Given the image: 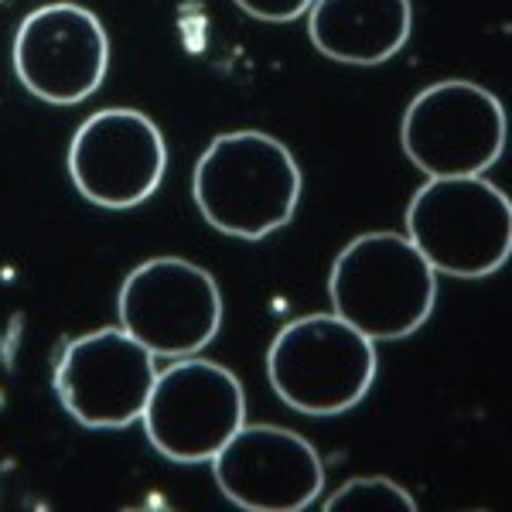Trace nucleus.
<instances>
[{
  "label": "nucleus",
  "mask_w": 512,
  "mask_h": 512,
  "mask_svg": "<svg viewBox=\"0 0 512 512\" xmlns=\"http://www.w3.org/2000/svg\"><path fill=\"white\" fill-rule=\"evenodd\" d=\"M117 315L123 332L154 359H185L219 335L222 291L209 270L185 256H154L123 280Z\"/></svg>",
  "instance_id": "0eeeda50"
},
{
  "label": "nucleus",
  "mask_w": 512,
  "mask_h": 512,
  "mask_svg": "<svg viewBox=\"0 0 512 512\" xmlns=\"http://www.w3.org/2000/svg\"><path fill=\"white\" fill-rule=\"evenodd\" d=\"M209 465L219 492L246 512H301L325 492L321 454L291 427L243 424Z\"/></svg>",
  "instance_id": "9b49d317"
},
{
  "label": "nucleus",
  "mask_w": 512,
  "mask_h": 512,
  "mask_svg": "<svg viewBox=\"0 0 512 512\" xmlns=\"http://www.w3.org/2000/svg\"><path fill=\"white\" fill-rule=\"evenodd\" d=\"M328 512H417V499L386 475L349 478L325 499Z\"/></svg>",
  "instance_id": "ddd939ff"
},
{
  "label": "nucleus",
  "mask_w": 512,
  "mask_h": 512,
  "mask_svg": "<svg viewBox=\"0 0 512 512\" xmlns=\"http://www.w3.org/2000/svg\"><path fill=\"white\" fill-rule=\"evenodd\" d=\"M168 175V144L147 113L130 106L96 110L69 144V178L99 209H137Z\"/></svg>",
  "instance_id": "1a4fd4ad"
},
{
  "label": "nucleus",
  "mask_w": 512,
  "mask_h": 512,
  "mask_svg": "<svg viewBox=\"0 0 512 512\" xmlns=\"http://www.w3.org/2000/svg\"><path fill=\"white\" fill-rule=\"evenodd\" d=\"M154 362L123 328H96L65 342L52 386L76 424L89 431H123L144 414L158 376Z\"/></svg>",
  "instance_id": "6e6552de"
},
{
  "label": "nucleus",
  "mask_w": 512,
  "mask_h": 512,
  "mask_svg": "<svg viewBox=\"0 0 512 512\" xmlns=\"http://www.w3.org/2000/svg\"><path fill=\"white\" fill-rule=\"evenodd\" d=\"M233 4L256 21L287 24V21H297L301 14H308L315 0H233Z\"/></svg>",
  "instance_id": "4468645a"
},
{
  "label": "nucleus",
  "mask_w": 512,
  "mask_h": 512,
  "mask_svg": "<svg viewBox=\"0 0 512 512\" xmlns=\"http://www.w3.org/2000/svg\"><path fill=\"white\" fill-rule=\"evenodd\" d=\"M376 373V342L332 311L287 321L267 349L270 390L304 417L355 410L373 390Z\"/></svg>",
  "instance_id": "20e7f679"
},
{
  "label": "nucleus",
  "mask_w": 512,
  "mask_h": 512,
  "mask_svg": "<svg viewBox=\"0 0 512 512\" xmlns=\"http://www.w3.org/2000/svg\"><path fill=\"white\" fill-rule=\"evenodd\" d=\"M407 239L434 274L482 280L512 253V202L489 178H427L407 205Z\"/></svg>",
  "instance_id": "7ed1b4c3"
},
{
  "label": "nucleus",
  "mask_w": 512,
  "mask_h": 512,
  "mask_svg": "<svg viewBox=\"0 0 512 512\" xmlns=\"http://www.w3.org/2000/svg\"><path fill=\"white\" fill-rule=\"evenodd\" d=\"M311 45L345 65H379L414 35L410 0H315L308 11Z\"/></svg>",
  "instance_id": "f8f14e48"
},
{
  "label": "nucleus",
  "mask_w": 512,
  "mask_h": 512,
  "mask_svg": "<svg viewBox=\"0 0 512 512\" xmlns=\"http://www.w3.org/2000/svg\"><path fill=\"white\" fill-rule=\"evenodd\" d=\"M304 175L284 140L263 130L219 134L192 171L198 216L222 236L267 239L284 229L301 205Z\"/></svg>",
  "instance_id": "f257e3e1"
},
{
  "label": "nucleus",
  "mask_w": 512,
  "mask_h": 512,
  "mask_svg": "<svg viewBox=\"0 0 512 512\" xmlns=\"http://www.w3.org/2000/svg\"><path fill=\"white\" fill-rule=\"evenodd\" d=\"M140 424L161 458L205 465L246 424L243 383L202 355L171 359V366L154 376Z\"/></svg>",
  "instance_id": "423d86ee"
},
{
  "label": "nucleus",
  "mask_w": 512,
  "mask_h": 512,
  "mask_svg": "<svg viewBox=\"0 0 512 512\" xmlns=\"http://www.w3.org/2000/svg\"><path fill=\"white\" fill-rule=\"evenodd\" d=\"M14 72L31 96L52 106H76L106 82L110 35L89 7L72 0L41 4L14 35Z\"/></svg>",
  "instance_id": "9d476101"
},
{
  "label": "nucleus",
  "mask_w": 512,
  "mask_h": 512,
  "mask_svg": "<svg viewBox=\"0 0 512 512\" xmlns=\"http://www.w3.org/2000/svg\"><path fill=\"white\" fill-rule=\"evenodd\" d=\"M332 315L369 342L420 332L437 304V274L400 233H362L335 256L328 274Z\"/></svg>",
  "instance_id": "f03ea898"
},
{
  "label": "nucleus",
  "mask_w": 512,
  "mask_h": 512,
  "mask_svg": "<svg viewBox=\"0 0 512 512\" xmlns=\"http://www.w3.org/2000/svg\"><path fill=\"white\" fill-rule=\"evenodd\" d=\"M506 110L492 89L444 79L410 99L400 147L427 178L485 175L506 151Z\"/></svg>",
  "instance_id": "39448f33"
}]
</instances>
